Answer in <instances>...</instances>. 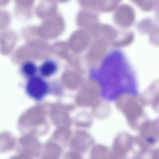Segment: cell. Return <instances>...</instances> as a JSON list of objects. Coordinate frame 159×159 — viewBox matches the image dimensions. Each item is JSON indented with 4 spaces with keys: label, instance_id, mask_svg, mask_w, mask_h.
<instances>
[{
    "label": "cell",
    "instance_id": "1",
    "mask_svg": "<svg viewBox=\"0 0 159 159\" xmlns=\"http://www.w3.org/2000/svg\"><path fill=\"white\" fill-rule=\"evenodd\" d=\"M25 89L27 94L30 98L40 101L48 93L49 87L48 83L42 77L35 75L28 79Z\"/></svg>",
    "mask_w": 159,
    "mask_h": 159
},
{
    "label": "cell",
    "instance_id": "2",
    "mask_svg": "<svg viewBox=\"0 0 159 159\" xmlns=\"http://www.w3.org/2000/svg\"><path fill=\"white\" fill-rule=\"evenodd\" d=\"M39 143L33 137L26 135L17 140L16 147L18 153H22L30 157L36 156L39 148Z\"/></svg>",
    "mask_w": 159,
    "mask_h": 159
},
{
    "label": "cell",
    "instance_id": "3",
    "mask_svg": "<svg viewBox=\"0 0 159 159\" xmlns=\"http://www.w3.org/2000/svg\"><path fill=\"white\" fill-rule=\"evenodd\" d=\"M17 140L12 135L8 134H0V153L12 150L16 146Z\"/></svg>",
    "mask_w": 159,
    "mask_h": 159
},
{
    "label": "cell",
    "instance_id": "4",
    "mask_svg": "<svg viewBox=\"0 0 159 159\" xmlns=\"http://www.w3.org/2000/svg\"><path fill=\"white\" fill-rule=\"evenodd\" d=\"M57 69L56 62L53 60H48L43 62L39 68V72L42 77H49L55 74Z\"/></svg>",
    "mask_w": 159,
    "mask_h": 159
},
{
    "label": "cell",
    "instance_id": "5",
    "mask_svg": "<svg viewBox=\"0 0 159 159\" xmlns=\"http://www.w3.org/2000/svg\"><path fill=\"white\" fill-rule=\"evenodd\" d=\"M38 70L36 65L31 61L25 62L22 64L20 68L21 74L28 79L35 75Z\"/></svg>",
    "mask_w": 159,
    "mask_h": 159
},
{
    "label": "cell",
    "instance_id": "6",
    "mask_svg": "<svg viewBox=\"0 0 159 159\" xmlns=\"http://www.w3.org/2000/svg\"><path fill=\"white\" fill-rule=\"evenodd\" d=\"M60 152V149L58 146L49 144L47 146L43 159H58Z\"/></svg>",
    "mask_w": 159,
    "mask_h": 159
},
{
    "label": "cell",
    "instance_id": "7",
    "mask_svg": "<svg viewBox=\"0 0 159 159\" xmlns=\"http://www.w3.org/2000/svg\"><path fill=\"white\" fill-rule=\"evenodd\" d=\"M9 159H32L31 157L26 154L18 153L17 154L11 157Z\"/></svg>",
    "mask_w": 159,
    "mask_h": 159
},
{
    "label": "cell",
    "instance_id": "8",
    "mask_svg": "<svg viewBox=\"0 0 159 159\" xmlns=\"http://www.w3.org/2000/svg\"><path fill=\"white\" fill-rule=\"evenodd\" d=\"M65 159H80V157L75 153H70L66 154Z\"/></svg>",
    "mask_w": 159,
    "mask_h": 159
}]
</instances>
